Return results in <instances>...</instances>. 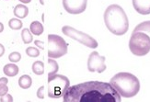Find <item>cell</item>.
<instances>
[{"instance_id":"cell-8","label":"cell","mask_w":150,"mask_h":102,"mask_svg":"<svg viewBox=\"0 0 150 102\" xmlns=\"http://www.w3.org/2000/svg\"><path fill=\"white\" fill-rule=\"evenodd\" d=\"M88 69L89 72L102 73L106 70L105 57L100 56L98 52L91 53L88 60Z\"/></svg>"},{"instance_id":"cell-5","label":"cell","mask_w":150,"mask_h":102,"mask_svg":"<svg viewBox=\"0 0 150 102\" xmlns=\"http://www.w3.org/2000/svg\"><path fill=\"white\" fill-rule=\"evenodd\" d=\"M70 87L69 79L63 75H54L48 77V96L51 98H59Z\"/></svg>"},{"instance_id":"cell-10","label":"cell","mask_w":150,"mask_h":102,"mask_svg":"<svg viewBox=\"0 0 150 102\" xmlns=\"http://www.w3.org/2000/svg\"><path fill=\"white\" fill-rule=\"evenodd\" d=\"M133 6L141 15L150 14V0H133Z\"/></svg>"},{"instance_id":"cell-12","label":"cell","mask_w":150,"mask_h":102,"mask_svg":"<svg viewBox=\"0 0 150 102\" xmlns=\"http://www.w3.org/2000/svg\"><path fill=\"white\" fill-rule=\"evenodd\" d=\"M3 71H4V74L8 76H16L18 74V67L14 65V63H8V65H6L5 67L3 68Z\"/></svg>"},{"instance_id":"cell-26","label":"cell","mask_w":150,"mask_h":102,"mask_svg":"<svg viewBox=\"0 0 150 102\" xmlns=\"http://www.w3.org/2000/svg\"><path fill=\"white\" fill-rule=\"evenodd\" d=\"M35 42V44L38 46V47H40L42 50L43 49V42H39V41H35L34 42Z\"/></svg>"},{"instance_id":"cell-11","label":"cell","mask_w":150,"mask_h":102,"mask_svg":"<svg viewBox=\"0 0 150 102\" xmlns=\"http://www.w3.org/2000/svg\"><path fill=\"white\" fill-rule=\"evenodd\" d=\"M29 14V8L25 5H17L14 8V15L18 18H25Z\"/></svg>"},{"instance_id":"cell-23","label":"cell","mask_w":150,"mask_h":102,"mask_svg":"<svg viewBox=\"0 0 150 102\" xmlns=\"http://www.w3.org/2000/svg\"><path fill=\"white\" fill-rule=\"evenodd\" d=\"M37 97L39 98H41V99L44 98V87L43 86H42L40 88L38 89V91H37Z\"/></svg>"},{"instance_id":"cell-25","label":"cell","mask_w":150,"mask_h":102,"mask_svg":"<svg viewBox=\"0 0 150 102\" xmlns=\"http://www.w3.org/2000/svg\"><path fill=\"white\" fill-rule=\"evenodd\" d=\"M4 53H5V47L2 45L1 43H0V57L3 56Z\"/></svg>"},{"instance_id":"cell-2","label":"cell","mask_w":150,"mask_h":102,"mask_svg":"<svg viewBox=\"0 0 150 102\" xmlns=\"http://www.w3.org/2000/svg\"><path fill=\"white\" fill-rule=\"evenodd\" d=\"M104 22L107 29L115 35H123L127 32L129 28L128 18L120 6L110 5L104 13Z\"/></svg>"},{"instance_id":"cell-19","label":"cell","mask_w":150,"mask_h":102,"mask_svg":"<svg viewBox=\"0 0 150 102\" xmlns=\"http://www.w3.org/2000/svg\"><path fill=\"white\" fill-rule=\"evenodd\" d=\"M26 53L30 57H38L40 55V51L35 47H28L26 49Z\"/></svg>"},{"instance_id":"cell-28","label":"cell","mask_w":150,"mask_h":102,"mask_svg":"<svg viewBox=\"0 0 150 102\" xmlns=\"http://www.w3.org/2000/svg\"><path fill=\"white\" fill-rule=\"evenodd\" d=\"M3 30H4V25H3V23L0 22V33H1Z\"/></svg>"},{"instance_id":"cell-16","label":"cell","mask_w":150,"mask_h":102,"mask_svg":"<svg viewBox=\"0 0 150 102\" xmlns=\"http://www.w3.org/2000/svg\"><path fill=\"white\" fill-rule=\"evenodd\" d=\"M21 38L22 41L25 44H29L32 42L33 38H32L31 31L29 29H23L21 31Z\"/></svg>"},{"instance_id":"cell-9","label":"cell","mask_w":150,"mask_h":102,"mask_svg":"<svg viewBox=\"0 0 150 102\" xmlns=\"http://www.w3.org/2000/svg\"><path fill=\"white\" fill-rule=\"evenodd\" d=\"M88 0H63L64 8L73 15L80 14L87 8Z\"/></svg>"},{"instance_id":"cell-15","label":"cell","mask_w":150,"mask_h":102,"mask_svg":"<svg viewBox=\"0 0 150 102\" xmlns=\"http://www.w3.org/2000/svg\"><path fill=\"white\" fill-rule=\"evenodd\" d=\"M32 72L37 75H42L44 73V63L42 61H36L32 63Z\"/></svg>"},{"instance_id":"cell-6","label":"cell","mask_w":150,"mask_h":102,"mask_svg":"<svg viewBox=\"0 0 150 102\" xmlns=\"http://www.w3.org/2000/svg\"><path fill=\"white\" fill-rule=\"evenodd\" d=\"M67 53V43L59 35H48V56L50 58H60Z\"/></svg>"},{"instance_id":"cell-17","label":"cell","mask_w":150,"mask_h":102,"mask_svg":"<svg viewBox=\"0 0 150 102\" xmlns=\"http://www.w3.org/2000/svg\"><path fill=\"white\" fill-rule=\"evenodd\" d=\"M48 65H49V67H50V71L48 73V77H50V76L55 75L58 72L59 67H58V63H56V61L52 60V59L48 60Z\"/></svg>"},{"instance_id":"cell-21","label":"cell","mask_w":150,"mask_h":102,"mask_svg":"<svg viewBox=\"0 0 150 102\" xmlns=\"http://www.w3.org/2000/svg\"><path fill=\"white\" fill-rule=\"evenodd\" d=\"M0 101H1V102H12L13 101V98H12L11 95L6 93V95L2 96L1 98H0Z\"/></svg>"},{"instance_id":"cell-13","label":"cell","mask_w":150,"mask_h":102,"mask_svg":"<svg viewBox=\"0 0 150 102\" xmlns=\"http://www.w3.org/2000/svg\"><path fill=\"white\" fill-rule=\"evenodd\" d=\"M31 84H32V79L28 75H24L21 76L18 79V86L23 89L30 88L31 87Z\"/></svg>"},{"instance_id":"cell-4","label":"cell","mask_w":150,"mask_h":102,"mask_svg":"<svg viewBox=\"0 0 150 102\" xmlns=\"http://www.w3.org/2000/svg\"><path fill=\"white\" fill-rule=\"evenodd\" d=\"M110 84L123 98H133L140 90V82L135 75L121 72L110 79Z\"/></svg>"},{"instance_id":"cell-3","label":"cell","mask_w":150,"mask_h":102,"mask_svg":"<svg viewBox=\"0 0 150 102\" xmlns=\"http://www.w3.org/2000/svg\"><path fill=\"white\" fill-rule=\"evenodd\" d=\"M129 48L133 54L144 56L150 52V20L137 25L131 35Z\"/></svg>"},{"instance_id":"cell-1","label":"cell","mask_w":150,"mask_h":102,"mask_svg":"<svg viewBox=\"0 0 150 102\" xmlns=\"http://www.w3.org/2000/svg\"><path fill=\"white\" fill-rule=\"evenodd\" d=\"M63 99L64 102H120L121 95L108 83L89 81L69 87Z\"/></svg>"},{"instance_id":"cell-22","label":"cell","mask_w":150,"mask_h":102,"mask_svg":"<svg viewBox=\"0 0 150 102\" xmlns=\"http://www.w3.org/2000/svg\"><path fill=\"white\" fill-rule=\"evenodd\" d=\"M8 91V87L6 85H0V97L6 95Z\"/></svg>"},{"instance_id":"cell-27","label":"cell","mask_w":150,"mask_h":102,"mask_svg":"<svg viewBox=\"0 0 150 102\" xmlns=\"http://www.w3.org/2000/svg\"><path fill=\"white\" fill-rule=\"evenodd\" d=\"M19 1L22 2L23 4H29L31 1V0H19Z\"/></svg>"},{"instance_id":"cell-18","label":"cell","mask_w":150,"mask_h":102,"mask_svg":"<svg viewBox=\"0 0 150 102\" xmlns=\"http://www.w3.org/2000/svg\"><path fill=\"white\" fill-rule=\"evenodd\" d=\"M22 25H23V23L21 22V20H19L18 18H11V20L8 21L9 28L14 30H21L22 28Z\"/></svg>"},{"instance_id":"cell-7","label":"cell","mask_w":150,"mask_h":102,"mask_svg":"<svg viewBox=\"0 0 150 102\" xmlns=\"http://www.w3.org/2000/svg\"><path fill=\"white\" fill-rule=\"evenodd\" d=\"M62 31L66 36L71 38V39H73L75 41H77L78 42L82 43L83 45L88 48L95 49L98 47V42L95 39H93L89 35L82 32L80 30H77L70 26H64L62 28Z\"/></svg>"},{"instance_id":"cell-14","label":"cell","mask_w":150,"mask_h":102,"mask_svg":"<svg viewBox=\"0 0 150 102\" xmlns=\"http://www.w3.org/2000/svg\"><path fill=\"white\" fill-rule=\"evenodd\" d=\"M30 30L31 31L32 34L39 36V35L42 34V32H43V26H42V24L41 22L33 21V22H31V24H30Z\"/></svg>"},{"instance_id":"cell-24","label":"cell","mask_w":150,"mask_h":102,"mask_svg":"<svg viewBox=\"0 0 150 102\" xmlns=\"http://www.w3.org/2000/svg\"><path fill=\"white\" fill-rule=\"evenodd\" d=\"M8 78H6V77L0 78V85H8Z\"/></svg>"},{"instance_id":"cell-20","label":"cell","mask_w":150,"mask_h":102,"mask_svg":"<svg viewBox=\"0 0 150 102\" xmlns=\"http://www.w3.org/2000/svg\"><path fill=\"white\" fill-rule=\"evenodd\" d=\"M21 54L18 52L11 53L8 55V60L12 63H18V62L21 61Z\"/></svg>"}]
</instances>
